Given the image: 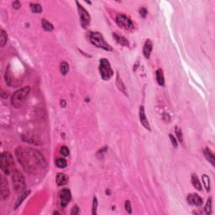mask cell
I'll return each instance as SVG.
<instances>
[{"instance_id":"cell-10","label":"cell","mask_w":215,"mask_h":215,"mask_svg":"<svg viewBox=\"0 0 215 215\" xmlns=\"http://www.w3.org/2000/svg\"><path fill=\"white\" fill-rule=\"evenodd\" d=\"M71 199V194L70 190L68 189H62L60 192V203L61 206L62 207H65L67 204L70 203Z\"/></svg>"},{"instance_id":"cell-16","label":"cell","mask_w":215,"mask_h":215,"mask_svg":"<svg viewBox=\"0 0 215 215\" xmlns=\"http://www.w3.org/2000/svg\"><path fill=\"white\" fill-rule=\"evenodd\" d=\"M113 38L116 40V41H117L118 43L120 44L121 46H129V41L125 39L124 36L118 35L117 33H113Z\"/></svg>"},{"instance_id":"cell-29","label":"cell","mask_w":215,"mask_h":215,"mask_svg":"<svg viewBox=\"0 0 215 215\" xmlns=\"http://www.w3.org/2000/svg\"><path fill=\"white\" fill-rule=\"evenodd\" d=\"M175 133L176 134V137L177 139L179 140L180 142H182L183 141V138H182V133L181 131V129L178 128V127H176V129H175Z\"/></svg>"},{"instance_id":"cell-8","label":"cell","mask_w":215,"mask_h":215,"mask_svg":"<svg viewBox=\"0 0 215 215\" xmlns=\"http://www.w3.org/2000/svg\"><path fill=\"white\" fill-rule=\"evenodd\" d=\"M115 21L119 27L125 30H132L134 28V24L131 20L125 14H118L116 16Z\"/></svg>"},{"instance_id":"cell-28","label":"cell","mask_w":215,"mask_h":215,"mask_svg":"<svg viewBox=\"0 0 215 215\" xmlns=\"http://www.w3.org/2000/svg\"><path fill=\"white\" fill-rule=\"evenodd\" d=\"M60 152H61V154L62 155L63 157H68L70 155V150H69V149L67 148V146H62L61 148V150H60Z\"/></svg>"},{"instance_id":"cell-22","label":"cell","mask_w":215,"mask_h":215,"mask_svg":"<svg viewBox=\"0 0 215 215\" xmlns=\"http://www.w3.org/2000/svg\"><path fill=\"white\" fill-rule=\"evenodd\" d=\"M41 24H42V27H43V29L46 31H51V30H54V26L49 21H47V20H42Z\"/></svg>"},{"instance_id":"cell-30","label":"cell","mask_w":215,"mask_h":215,"mask_svg":"<svg viewBox=\"0 0 215 215\" xmlns=\"http://www.w3.org/2000/svg\"><path fill=\"white\" fill-rule=\"evenodd\" d=\"M97 207H98V200L96 197H94L93 203V214L97 213Z\"/></svg>"},{"instance_id":"cell-27","label":"cell","mask_w":215,"mask_h":215,"mask_svg":"<svg viewBox=\"0 0 215 215\" xmlns=\"http://www.w3.org/2000/svg\"><path fill=\"white\" fill-rule=\"evenodd\" d=\"M204 211H205V213L207 215H209L211 213L212 211V199L209 198L207 199V204H206V206L204 207Z\"/></svg>"},{"instance_id":"cell-19","label":"cell","mask_w":215,"mask_h":215,"mask_svg":"<svg viewBox=\"0 0 215 215\" xmlns=\"http://www.w3.org/2000/svg\"><path fill=\"white\" fill-rule=\"evenodd\" d=\"M192 183L193 185V187L197 190H198V191L202 190V186H201V183H200L199 179H198V177L196 176L195 174H192Z\"/></svg>"},{"instance_id":"cell-24","label":"cell","mask_w":215,"mask_h":215,"mask_svg":"<svg viewBox=\"0 0 215 215\" xmlns=\"http://www.w3.org/2000/svg\"><path fill=\"white\" fill-rule=\"evenodd\" d=\"M60 71L62 75H66L69 71V65L67 62H62L60 65Z\"/></svg>"},{"instance_id":"cell-5","label":"cell","mask_w":215,"mask_h":215,"mask_svg":"<svg viewBox=\"0 0 215 215\" xmlns=\"http://www.w3.org/2000/svg\"><path fill=\"white\" fill-rule=\"evenodd\" d=\"M99 72L101 75V77L105 81L109 80L113 75V71L110 65L109 62L107 59L103 58L100 60L99 62Z\"/></svg>"},{"instance_id":"cell-11","label":"cell","mask_w":215,"mask_h":215,"mask_svg":"<svg viewBox=\"0 0 215 215\" xmlns=\"http://www.w3.org/2000/svg\"><path fill=\"white\" fill-rule=\"evenodd\" d=\"M188 204L193 206H201L203 204V199L198 194H189L187 198Z\"/></svg>"},{"instance_id":"cell-18","label":"cell","mask_w":215,"mask_h":215,"mask_svg":"<svg viewBox=\"0 0 215 215\" xmlns=\"http://www.w3.org/2000/svg\"><path fill=\"white\" fill-rule=\"evenodd\" d=\"M156 76H157V81L158 82V84L160 86H163L165 83V78L162 70L161 69H158L156 71Z\"/></svg>"},{"instance_id":"cell-1","label":"cell","mask_w":215,"mask_h":215,"mask_svg":"<svg viewBox=\"0 0 215 215\" xmlns=\"http://www.w3.org/2000/svg\"><path fill=\"white\" fill-rule=\"evenodd\" d=\"M15 155L24 172L30 175H37L46 167V159L41 153L35 149L18 147Z\"/></svg>"},{"instance_id":"cell-6","label":"cell","mask_w":215,"mask_h":215,"mask_svg":"<svg viewBox=\"0 0 215 215\" xmlns=\"http://www.w3.org/2000/svg\"><path fill=\"white\" fill-rule=\"evenodd\" d=\"M12 181H13V186H14L15 192H23L25 188V180H24V177L22 175V173L19 171L13 172Z\"/></svg>"},{"instance_id":"cell-7","label":"cell","mask_w":215,"mask_h":215,"mask_svg":"<svg viewBox=\"0 0 215 215\" xmlns=\"http://www.w3.org/2000/svg\"><path fill=\"white\" fill-rule=\"evenodd\" d=\"M77 7H78L79 16H80V20H81V24L84 29H86L89 26L91 22V17L85 8L82 7V5L79 4L78 2H77Z\"/></svg>"},{"instance_id":"cell-9","label":"cell","mask_w":215,"mask_h":215,"mask_svg":"<svg viewBox=\"0 0 215 215\" xmlns=\"http://www.w3.org/2000/svg\"><path fill=\"white\" fill-rule=\"evenodd\" d=\"M0 182H1V185H0V191H1V199L5 200L8 198L10 194V191H9V188H8V184L7 182V180L4 178V176H1L0 177Z\"/></svg>"},{"instance_id":"cell-15","label":"cell","mask_w":215,"mask_h":215,"mask_svg":"<svg viewBox=\"0 0 215 215\" xmlns=\"http://www.w3.org/2000/svg\"><path fill=\"white\" fill-rule=\"evenodd\" d=\"M30 193V190H28V191H24V192H23V193H21V195L18 198V199H17V201H16V203H15V204H14V209H17L18 207H20V205H21V204L23 203V201L26 198L28 197V195Z\"/></svg>"},{"instance_id":"cell-14","label":"cell","mask_w":215,"mask_h":215,"mask_svg":"<svg viewBox=\"0 0 215 215\" xmlns=\"http://www.w3.org/2000/svg\"><path fill=\"white\" fill-rule=\"evenodd\" d=\"M55 181H56V184L59 187H61V186L66 185L68 182V177L64 173H58L56 176V178H55Z\"/></svg>"},{"instance_id":"cell-17","label":"cell","mask_w":215,"mask_h":215,"mask_svg":"<svg viewBox=\"0 0 215 215\" xmlns=\"http://www.w3.org/2000/svg\"><path fill=\"white\" fill-rule=\"evenodd\" d=\"M204 156L206 157V159H207L213 166H214V155H213V153L212 152L211 150L208 148H206L204 150Z\"/></svg>"},{"instance_id":"cell-12","label":"cell","mask_w":215,"mask_h":215,"mask_svg":"<svg viewBox=\"0 0 215 215\" xmlns=\"http://www.w3.org/2000/svg\"><path fill=\"white\" fill-rule=\"evenodd\" d=\"M140 120H141V125H143L145 129H148V130H150V126L148 119H147L146 115H145V109H144V107H143V106H141V108H140Z\"/></svg>"},{"instance_id":"cell-26","label":"cell","mask_w":215,"mask_h":215,"mask_svg":"<svg viewBox=\"0 0 215 215\" xmlns=\"http://www.w3.org/2000/svg\"><path fill=\"white\" fill-rule=\"evenodd\" d=\"M117 86L119 87V90L122 91L125 94V95H127V93H126V88H125V86L123 84V82H122V80H120V78H119V76L118 75L117 76Z\"/></svg>"},{"instance_id":"cell-23","label":"cell","mask_w":215,"mask_h":215,"mask_svg":"<svg viewBox=\"0 0 215 215\" xmlns=\"http://www.w3.org/2000/svg\"><path fill=\"white\" fill-rule=\"evenodd\" d=\"M202 179H203V182L205 186L207 192H209L210 191V179H209V177L206 174H204V175H203Z\"/></svg>"},{"instance_id":"cell-25","label":"cell","mask_w":215,"mask_h":215,"mask_svg":"<svg viewBox=\"0 0 215 215\" xmlns=\"http://www.w3.org/2000/svg\"><path fill=\"white\" fill-rule=\"evenodd\" d=\"M30 8L33 13H36V14L42 11L41 5H40L39 4H30Z\"/></svg>"},{"instance_id":"cell-4","label":"cell","mask_w":215,"mask_h":215,"mask_svg":"<svg viewBox=\"0 0 215 215\" xmlns=\"http://www.w3.org/2000/svg\"><path fill=\"white\" fill-rule=\"evenodd\" d=\"M90 41L93 46L98 47V48H101V49H103V50L108 51H113L112 47L106 42L105 40L103 39V35L98 32H93V33L91 34Z\"/></svg>"},{"instance_id":"cell-3","label":"cell","mask_w":215,"mask_h":215,"mask_svg":"<svg viewBox=\"0 0 215 215\" xmlns=\"http://www.w3.org/2000/svg\"><path fill=\"white\" fill-rule=\"evenodd\" d=\"M14 166V158L8 152H4L0 158V167L5 175H9Z\"/></svg>"},{"instance_id":"cell-32","label":"cell","mask_w":215,"mask_h":215,"mask_svg":"<svg viewBox=\"0 0 215 215\" xmlns=\"http://www.w3.org/2000/svg\"><path fill=\"white\" fill-rule=\"evenodd\" d=\"M170 139H171V141H172V145H173L175 148H176V147H177V141H176V138L171 134H170Z\"/></svg>"},{"instance_id":"cell-2","label":"cell","mask_w":215,"mask_h":215,"mask_svg":"<svg viewBox=\"0 0 215 215\" xmlns=\"http://www.w3.org/2000/svg\"><path fill=\"white\" fill-rule=\"evenodd\" d=\"M30 92V87H24L21 89L16 91L11 97V104L16 109H20L24 105L26 98H28Z\"/></svg>"},{"instance_id":"cell-21","label":"cell","mask_w":215,"mask_h":215,"mask_svg":"<svg viewBox=\"0 0 215 215\" xmlns=\"http://www.w3.org/2000/svg\"><path fill=\"white\" fill-rule=\"evenodd\" d=\"M55 166L60 169L66 168L67 166V160L63 158H57L55 160Z\"/></svg>"},{"instance_id":"cell-13","label":"cell","mask_w":215,"mask_h":215,"mask_svg":"<svg viewBox=\"0 0 215 215\" xmlns=\"http://www.w3.org/2000/svg\"><path fill=\"white\" fill-rule=\"evenodd\" d=\"M153 49V43L150 40H147L145 41V45H144V48H143V54L145 55V57L146 59L150 58V53L152 51Z\"/></svg>"},{"instance_id":"cell-34","label":"cell","mask_w":215,"mask_h":215,"mask_svg":"<svg viewBox=\"0 0 215 215\" xmlns=\"http://www.w3.org/2000/svg\"><path fill=\"white\" fill-rule=\"evenodd\" d=\"M20 6H21V4H20V2H19V1H15V2L13 3V8H15V9L20 8Z\"/></svg>"},{"instance_id":"cell-20","label":"cell","mask_w":215,"mask_h":215,"mask_svg":"<svg viewBox=\"0 0 215 215\" xmlns=\"http://www.w3.org/2000/svg\"><path fill=\"white\" fill-rule=\"evenodd\" d=\"M7 40H8V36L6 32L4 31V30H0V46L4 47L5 44L7 43Z\"/></svg>"},{"instance_id":"cell-31","label":"cell","mask_w":215,"mask_h":215,"mask_svg":"<svg viewBox=\"0 0 215 215\" xmlns=\"http://www.w3.org/2000/svg\"><path fill=\"white\" fill-rule=\"evenodd\" d=\"M125 209H126V211L128 212L129 213H132V210H131V205H130V202H129V201H126V202H125Z\"/></svg>"},{"instance_id":"cell-35","label":"cell","mask_w":215,"mask_h":215,"mask_svg":"<svg viewBox=\"0 0 215 215\" xmlns=\"http://www.w3.org/2000/svg\"><path fill=\"white\" fill-rule=\"evenodd\" d=\"M140 13H141V15L143 17V18H145V16H146V14H147V10L145 9V8H141V10H140Z\"/></svg>"},{"instance_id":"cell-33","label":"cell","mask_w":215,"mask_h":215,"mask_svg":"<svg viewBox=\"0 0 215 215\" xmlns=\"http://www.w3.org/2000/svg\"><path fill=\"white\" fill-rule=\"evenodd\" d=\"M71 213L73 215H76V214H78L79 213V208L76 205V206H74V207H72V210H71Z\"/></svg>"}]
</instances>
